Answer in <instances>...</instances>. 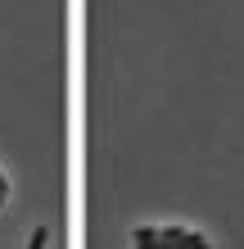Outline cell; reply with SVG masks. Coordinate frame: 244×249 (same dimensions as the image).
I'll use <instances>...</instances> for the list:
<instances>
[{
    "label": "cell",
    "mask_w": 244,
    "mask_h": 249,
    "mask_svg": "<svg viewBox=\"0 0 244 249\" xmlns=\"http://www.w3.org/2000/svg\"><path fill=\"white\" fill-rule=\"evenodd\" d=\"M181 249H212V245L199 236V231H185V236H181Z\"/></svg>",
    "instance_id": "cell-2"
},
{
    "label": "cell",
    "mask_w": 244,
    "mask_h": 249,
    "mask_svg": "<svg viewBox=\"0 0 244 249\" xmlns=\"http://www.w3.org/2000/svg\"><path fill=\"white\" fill-rule=\"evenodd\" d=\"M9 199V181H5V172H0V204Z\"/></svg>",
    "instance_id": "cell-4"
},
{
    "label": "cell",
    "mask_w": 244,
    "mask_h": 249,
    "mask_svg": "<svg viewBox=\"0 0 244 249\" xmlns=\"http://www.w3.org/2000/svg\"><path fill=\"white\" fill-rule=\"evenodd\" d=\"M131 245H136V249H159V245H163V231L140 227V231H131Z\"/></svg>",
    "instance_id": "cell-1"
},
{
    "label": "cell",
    "mask_w": 244,
    "mask_h": 249,
    "mask_svg": "<svg viewBox=\"0 0 244 249\" xmlns=\"http://www.w3.org/2000/svg\"><path fill=\"white\" fill-rule=\"evenodd\" d=\"M27 249H46V227L32 231V240H27Z\"/></svg>",
    "instance_id": "cell-3"
}]
</instances>
